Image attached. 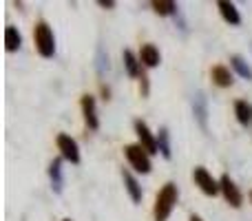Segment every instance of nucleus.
Returning <instances> with one entry per match:
<instances>
[{
  "instance_id": "obj_1",
  "label": "nucleus",
  "mask_w": 252,
  "mask_h": 221,
  "mask_svg": "<svg viewBox=\"0 0 252 221\" xmlns=\"http://www.w3.org/2000/svg\"><path fill=\"white\" fill-rule=\"evenodd\" d=\"M177 197H179L177 186H175L173 182L164 184L159 195L155 197V208H153V217H155V221H168L175 204H177Z\"/></svg>"
},
{
  "instance_id": "obj_2",
  "label": "nucleus",
  "mask_w": 252,
  "mask_h": 221,
  "mask_svg": "<svg viewBox=\"0 0 252 221\" xmlns=\"http://www.w3.org/2000/svg\"><path fill=\"white\" fill-rule=\"evenodd\" d=\"M33 42L35 49L42 58H53L56 56V35H53L51 27L47 20H38L33 29Z\"/></svg>"
},
{
  "instance_id": "obj_3",
  "label": "nucleus",
  "mask_w": 252,
  "mask_h": 221,
  "mask_svg": "<svg viewBox=\"0 0 252 221\" xmlns=\"http://www.w3.org/2000/svg\"><path fill=\"white\" fill-rule=\"evenodd\" d=\"M124 155H126V159L130 161V166H133L137 173H142V175L151 173V168H153L151 166V155H148L139 144H128V146H124Z\"/></svg>"
},
{
  "instance_id": "obj_4",
  "label": "nucleus",
  "mask_w": 252,
  "mask_h": 221,
  "mask_svg": "<svg viewBox=\"0 0 252 221\" xmlns=\"http://www.w3.org/2000/svg\"><path fill=\"white\" fill-rule=\"evenodd\" d=\"M192 179H195V184L201 188V192H204V195L215 197V195H219V192H221L219 182H217V179H213V175H210L204 166H197V168L192 170Z\"/></svg>"
},
{
  "instance_id": "obj_5",
  "label": "nucleus",
  "mask_w": 252,
  "mask_h": 221,
  "mask_svg": "<svg viewBox=\"0 0 252 221\" xmlns=\"http://www.w3.org/2000/svg\"><path fill=\"white\" fill-rule=\"evenodd\" d=\"M56 144H58V151H60L62 159L71 161V164H80V148H78V142H75L71 135L60 133Z\"/></svg>"
},
{
  "instance_id": "obj_6",
  "label": "nucleus",
  "mask_w": 252,
  "mask_h": 221,
  "mask_svg": "<svg viewBox=\"0 0 252 221\" xmlns=\"http://www.w3.org/2000/svg\"><path fill=\"white\" fill-rule=\"evenodd\" d=\"M133 126H135V133H137V137H139V146H142L148 155H157V153H159V148H157V137H153V133H151L146 122L135 120Z\"/></svg>"
},
{
  "instance_id": "obj_7",
  "label": "nucleus",
  "mask_w": 252,
  "mask_h": 221,
  "mask_svg": "<svg viewBox=\"0 0 252 221\" xmlns=\"http://www.w3.org/2000/svg\"><path fill=\"white\" fill-rule=\"evenodd\" d=\"M219 186H221L223 199H226L228 204L232 206V208H241V204H244V197H241V192H239V188H237V184L230 179V175L223 173L221 177H219Z\"/></svg>"
},
{
  "instance_id": "obj_8",
  "label": "nucleus",
  "mask_w": 252,
  "mask_h": 221,
  "mask_svg": "<svg viewBox=\"0 0 252 221\" xmlns=\"http://www.w3.org/2000/svg\"><path fill=\"white\" fill-rule=\"evenodd\" d=\"M192 113H195V120L201 126V130L208 133V100L201 91H197L192 95Z\"/></svg>"
},
{
  "instance_id": "obj_9",
  "label": "nucleus",
  "mask_w": 252,
  "mask_h": 221,
  "mask_svg": "<svg viewBox=\"0 0 252 221\" xmlns=\"http://www.w3.org/2000/svg\"><path fill=\"white\" fill-rule=\"evenodd\" d=\"M80 104H82V115H84L87 126L91 130H97V128H100V120H97V111H95V97L87 93V95H82Z\"/></svg>"
},
{
  "instance_id": "obj_10",
  "label": "nucleus",
  "mask_w": 252,
  "mask_h": 221,
  "mask_svg": "<svg viewBox=\"0 0 252 221\" xmlns=\"http://www.w3.org/2000/svg\"><path fill=\"white\" fill-rule=\"evenodd\" d=\"M139 62H142L146 69H155V66H159V62H161L159 49H157L155 44H144L142 51H139Z\"/></svg>"
},
{
  "instance_id": "obj_11",
  "label": "nucleus",
  "mask_w": 252,
  "mask_h": 221,
  "mask_svg": "<svg viewBox=\"0 0 252 221\" xmlns=\"http://www.w3.org/2000/svg\"><path fill=\"white\" fill-rule=\"evenodd\" d=\"M49 179H51L53 192H58V195H60L62 186H64V177H62V157H56V159L49 164Z\"/></svg>"
},
{
  "instance_id": "obj_12",
  "label": "nucleus",
  "mask_w": 252,
  "mask_h": 221,
  "mask_svg": "<svg viewBox=\"0 0 252 221\" xmlns=\"http://www.w3.org/2000/svg\"><path fill=\"white\" fill-rule=\"evenodd\" d=\"M217 7H219V13H221V18L228 22V25H232V27H239V25H241V16H239V11H237L235 2H228V0H219Z\"/></svg>"
},
{
  "instance_id": "obj_13",
  "label": "nucleus",
  "mask_w": 252,
  "mask_h": 221,
  "mask_svg": "<svg viewBox=\"0 0 252 221\" xmlns=\"http://www.w3.org/2000/svg\"><path fill=\"white\" fill-rule=\"evenodd\" d=\"M210 78H213V82L217 84V87H221V89H228V87H232V84H235V78H232L230 69H226V66H221V64L213 66Z\"/></svg>"
},
{
  "instance_id": "obj_14",
  "label": "nucleus",
  "mask_w": 252,
  "mask_h": 221,
  "mask_svg": "<svg viewBox=\"0 0 252 221\" xmlns=\"http://www.w3.org/2000/svg\"><path fill=\"white\" fill-rule=\"evenodd\" d=\"M122 179H124V186H126V190H128L133 204H142L144 195H142V186H139V182L128 173V170H122Z\"/></svg>"
},
{
  "instance_id": "obj_15",
  "label": "nucleus",
  "mask_w": 252,
  "mask_h": 221,
  "mask_svg": "<svg viewBox=\"0 0 252 221\" xmlns=\"http://www.w3.org/2000/svg\"><path fill=\"white\" fill-rule=\"evenodd\" d=\"M122 58H124V69H126V73H128V78H139V73H142V62H139V58L135 56L130 49H124Z\"/></svg>"
},
{
  "instance_id": "obj_16",
  "label": "nucleus",
  "mask_w": 252,
  "mask_h": 221,
  "mask_svg": "<svg viewBox=\"0 0 252 221\" xmlns=\"http://www.w3.org/2000/svg\"><path fill=\"white\" fill-rule=\"evenodd\" d=\"M235 115H237V122L241 126H250L252 124V104L246 100H237L235 102Z\"/></svg>"
},
{
  "instance_id": "obj_17",
  "label": "nucleus",
  "mask_w": 252,
  "mask_h": 221,
  "mask_svg": "<svg viewBox=\"0 0 252 221\" xmlns=\"http://www.w3.org/2000/svg\"><path fill=\"white\" fill-rule=\"evenodd\" d=\"M157 148H159L161 157L164 159H170L173 157V148H170V133L166 126H161L159 130H157Z\"/></svg>"
},
{
  "instance_id": "obj_18",
  "label": "nucleus",
  "mask_w": 252,
  "mask_h": 221,
  "mask_svg": "<svg viewBox=\"0 0 252 221\" xmlns=\"http://www.w3.org/2000/svg\"><path fill=\"white\" fill-rule=\"evenodd\" d=\"M20 44H22L20 31H18L13 25H9L7 29H4V47H7V51H18Z\"/></svg>"
},
{
  "instance_id": "obj_19",
  "label": "nucleus",
  "mask_w": 252,
  "mask_h": 221,
  "mask_svg": "<svg viewBox=\"0 0 252 221\" xmlns=\"http://www.w3.org/2000/svg\"><path fill=\"white\" fill-rule=\"evenodd\" d=\"M230 66H232V69H235L244 80H250V82H252V69H250V64H248V62H246L241 56H230Z\"/></svg>"
},
{
  "instance_id": "obj_20",
  "label": "nucleus",
  "mask_w": 252,
  "mask_h": 221,
  "mask_svg": "<svg viewBox=\"0 0 252 221\" xmlns=\"http://www.w3.org/2000/svg\"><path fill=\"white\" fill-rule=\"evenodd\" d=\"M153 9H155V13H159V16H175V13L179 11V4L173 2V0H155Z\"/></svg>"
},
{
  "instance_id": "obj_21",
  "label": "nucleus",
  "mask_w": 252,
  "mask_h": 221,
  "mask_svg": "<svg viewBox=\"0 0 252 221\" xmlns=\"http://www.w3.org/2000/svg\"><path fill=\"white\" fill-rule=\"evenodd\" d=\"M111 69V64H109V56L104 53V49H97V73L100 75H104L106 71Z\"/></svg>"
},
{
  "instance_id": "obj_22",
  "label": "nucleus",
  "mask_w": 252,
  "mask_h": 221,
  "mask_svg": "<svg viewBox=\"0 0 252 221\" xmlns=\"http://www.w3.org/2000/svg\"><path fill=\"white\" fill-rule=\"evenodd\" d=\"M139 80H142V95L146 97L148 95V78H146V73H144V69H142V73H139Z\"/></svg>"
},
{
  "instance_id": "obj_23",
  "label": "nucleus",
  "mask_w": 252,
  "mask_h": 221,
  "mask_svg": "<svg viewBox=\"0 0 252 221\" xmlns=\"http://www.w3.org/2000/svg\"><path fill=\"white\" fill-rule=\"evenodd\" d=\"M97 4H100V7H104V9H113L115 7L113 0H97Z\"/></svg>"
},
{
  "instance_id": "obj_24",
  "label": "nucleus",
  "mask_w": 252,
  "mask_h": 221,
  "mask_svg": "<svg viewBox=\"0 0 252 221\" xmlns=\"http://www.w3.org/2000/svg\"><path fill=\"white\" fill-rule=\"evenodd\" d=\"M188 221H204V219H201L199 215H190V219H188Z\"/></svg>"
},
{
  "instance_id": "obj_25",
  "label": "nucleus",
  "mask_w": 252,
  "mask_h": 221,
  "mask_svg": "<svg viewBox=\"0 0 252 221\" xmlns=\"http://www.w3.org/2000/svg\"><path fill=\"white\" fill-rule=\"evenodd\" d=\"M250 199H252V192H250Z\"/></svg>"
},
{
  "instance_id": "obj_26",
  "label": "nucleus",
  "mask_w": 252,
  "mask_h": 221,
  "mask_svg": "<svg viewBox=\"0 0 252 221\" xmlns=\"http://www.w3.org/2000/svg\"><path fill=\"white\" fill-rule=\"evenodd\" d=\"M64 221H71V219H64Z\"/></svg>"
}]
</instances>
